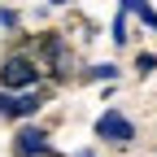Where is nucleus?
I'll list each match as a JSON object with an SVG mask.
<instances>
[{"label":"nucleus","instance_id":"1","mask_svg":"<svg viewBox=\"0 0 157 157\" xmlns=\"http://www.w3.org/2000/svg\"><path fill=\"white\" fill-rule=\"evenodd\" d=\"M0 87L5 92H31V87H39V61L26 57V52L5 57V61H0Z\"/></svg>","mask_w":157,"mask_h":157},{"label":"nucleus","instance_id":"2","mask_svg":"<svg viewBox=\"0 0 157 157\" xmlns=\"http://www.w3.org/2000/svg\"><path fill=\"white\" fill-rule=\"evenodd\" d=\"M44 105H48V92H39V87H31V92H5L0 87V118L5 122H22V118L39 113Z\"/></svg>","mask_w":157,"mask_h":157},{"label":"nucleus","instance_id":"3","mask_svg":"<svg viewBox=\"0 0 157 157\" xmlns=\"http://www.w3.org/2000/svg\"><path fill=\"white\" fill-rule=\"evenodd\" d=\"M13 157H61V153L52 148V140H48L44 127L22 122V127H17V135H13Z\"/></svg>","mask_w":157,"mask_h":157},{"label":"nucleus","instance_id":"4","mask_svg":"<svg viewBox=\"0 0 157 157\" xmlns=\"http://www.w3.org/2000/svg\"><path fill=\"white\" fill-rule=\"evenodd\" d=\"M92 135H96V140H105V144H131V140H135V122H131L122 109H105L101 118H96Z\"/></svg>","mask_w":157,"mask_h":157},{"label":"nucleus","instance_id":"5","mask_svg":"<svg viewBox=\"0 0 157 157\" xmlns=\"http://www.w3.org/2000/svg\"><path fill=\"white\" fill-rule=\"evenodd\" d=\"M118 9H127V13H135V17H140V22L157 35V9L148 5V0H118Z\"/></svg>","mask_w":157,"mask_h":157},{"label":"nucleus","instance_id":"6","mask_svg":"<svg viewBox=\"0 0 157 157\" xmlns=\"http://www.w3.org/2000/svg\"><path fill=\"white\" fill-rule=\"evenodd\" d=\"M87 83H109V78H118V66L113 61H96V66H87Z\"/></svg>","mask_w":157,"mask_h":157},{"label":"nucleus","instance_id":"7","mask_svg":"<svg viewBox=\"0 0 157 157\" xmlns=\"http://www.w3.org/2000/svg\"><path fill=\"white\" fill-rule=\"evenodd\" d=\"M109 35H113V44H127V9H118V17H113Z\"/></svg>","mask_w":157,"mask_h":157},{"label":"nucleus","instance_id":"8","mask_svg":"<svg viewBox=\"0 0 157 157\" xmlns=\"http://www.w3.org/2000/svg\"><path fill=\"white\" fill-rule=\"evenodd\" d=\"M135 70H140V74H153V70H157V57H153V52H140V61H135Z\"/></svg>","mask_w":157,"mask_h":157},{"label":"nucleus","instance_id":"9","mask_svg":"<svg viewBox=\"0 0 157 157\" xmlns=\"http://www.w3.org/2000/svg\"><path fill=\"white\" fill-rule=\"evenodd\" d=\"M0 26H5V31H17V13L13 9H0Z\"/></svg>","mask_w":157,"mask_h":157},{"label":"nucleus","instance_id":"10","mask_svg":"<svg viewBox=\"0 0 157 157\" xmlns=\"http://www.w3.org/2000/svg\"><path fill=\"white\" fill-rule=\"evenodd\" d=\"M78 157H96V153H92V148H83V153H78Z\"/></svg>","mask_w":157,"mask_h":157},{"label":"nucleus","instance_id":"11","mask_svg":"<svg viewBox=\"0 0 157 157\" xmlns=\"http://www.w3.org/2000/svg\"><path fill=\"white\" fill-rule=\"evenodd\" d=\"M48 5H70V0H48Z\"/></svg>","mask_w":157,"mask_h":157}]
</instances>
